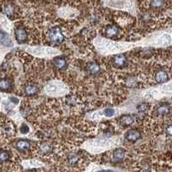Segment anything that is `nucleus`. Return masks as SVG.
Segmentation results:
<instances>
[{"label": "nucleus", "mask_w": 172, "mask_h": 172, "mask_svg": "<svg viewBox=\"0 0 172 172\" xmlns=\"http://www.w3.org/2000/svg\"><path fill=\"white\" fill-rule=\"evenodd\" d=\"M126 151L121 148L115 149L113 153V160L115 162L121 161L125 158Z\"/></svg>", "instance_id": "39448f33"}, {"label": "nucleus", "mask_w": 172, "mask_h": 172, "mask_svg": "<svg viewBox=\"0 0 172 172\" xmlns=\"http://www.w3.org/2000/svg\"><path fill=\"white\" fill-rule=\"evenodd\" d=\"M0 87L1 91H6L9 88L10 83L7 79H1L0 82Z\"/></svg>", "instance_id": "dca6fc26"}, {"label": "nucleus", "mask_w": 172, "mask_h": 172, "mask_svg": "<svg viewBox=\"0 0 172 172\" xmlns=\"http://www.w3.org/2000/svg\"><path fill=\"white\" fill-rule=\"evenodd\" d=\"M1 42L5 46L11 47L13 46V42L9 36L2 31H1Z\"/></svg>", "instance_id": "0eeeda50"}, {"label": "nucleus", "mask_w": 172, "mask_h": 172, "mask_svg": "<svg viewBox=\"0 0 172 172\" xmlns=\"http://www.w3.org/2000/svg\"><path fill=\"white\" fill-rule=\"evenodd\" d=\"M166 133L168 136H172V125L168 126L166 128Z\"/></svg>", "instance_id": "4be33fe9"}, {"label": "nucleus", "mask_w": 172, "mask_h": 172, "mask_svg": "<svg viewBox=\"0 0 172 172\" xmlns=\"http://www.w3.org/2000/svg\"><path fill=\"white\" fill-rule=\"evenodd\" d=\"M126 62V57L122 54L118 55L114 58V62L115 64L118 66H122L125 65Z\"/></svg>", "instance_id": "1a4fd4ad"}, {"label": "nucleus", "mask_w": 172, "mask_h": 172, "mask_svg": "<svg viewBox=\"0 0 172 172\" xmlns=\"http://www.w3.org/2000/svg\"><path fill=\"white\" fill-rule=\"evenodd\" d=\"M24 172H38L37 170L35 169H32V170H26Z\"/></svg>", "instance_id": "393cba45"}, {"label": "nucleus", "mask_w": 172, "mask_h": 172, "mask_svg": "<svg viewBox=\"0 0 172 172\" xmlns=\"http://www.w3.org/2000/svg\"><path fill=\"white\" fill-rule=\"evenodd\" d=\"M10 100H11L12 102L14 104H16V105L18 104L19 102V99L16 98H15V97H11L10 98Z\"/></svg>", "instance_id": "b1692460"}, {"label": "nucleus", "mask_w": 172, "mask_h": 172, "mask_svg": "<svg viewBox=\"0 0 172 172\" xmlns=\"http://www.w3.org/2000/svg\"><path fill=\"white\" fill-rule=\"evenodd\" d=\"M25 91L28 95L31 96L37 93L38 88L34 85H28L25 88Z\"/></svg>", "instance_id": "4468645a"}, {"label": "nucleus", "mask_w": 172, "mask_h": 172, "mask_svg": "<svg viewBox=\"0 0 172 172\" xmlns=\"http://www.w3.org/2000/svg\"><path fill=\"white\" fill-rule=\"evenodd\" d=\"M170 37L168 35H165L163 36V42H164L165 44H167L170 42Z\"/></svg>", "instance_id": "5701e85b"}, {"label": "nucleus", "mask_w": 172, "mask_h": 172, "mask_svg": "<svg viewBox=\"0 0 172 172\" xmlns=\"http://www.w3.org/2000/svg\"><path fill=\"white\" fill-rule=\"evenodd\" d=\"M157 111L158 114L162 116H165L170 112V108L166 105H163L159 107Z\"/></svg>", "instance_id": "9d476101"}, {"label": "nucleus", "mask_w": 172, "mask_h": 172, "mask_svg": "<svg viewBox=\"0 0 172 172\" xmlns=\"http://www.w3.org/2000/svg\"><path fill=\"white\" fill-rule=\"evenodd\" d=\"M141 133L139 131L135 129L128 130L125 134V138L130 142H135L139 139Z\"/></svg>", "instance_id": "f03ea898"}, {"label": "nucleus", "mask_w": 172, "mask_h": 172, "mask_svg": "<svg viewBox=\"0 0 172 172\" xmlns=\"http://www.w3.org/2000/svg\"><path fill=\"white\" fill-rule=\"evenodd\" d=\"M88 70L92 74H96L100 70V67L96 63H91L88 66Z\"/></svg>", "instance_id": "ddd939ff"}, {"label": "nucleus", "mask_w": 172, "mask_h": 172, "mask_svg": "<svg viewBox=\"0 0 172 172\" xmlns=\"http://www.w3.org/2000/svg\"><path fill=\"white\" fill-rule=\"evenodd\" d=\"M114 112L115 111H114V109L111 108H108L104 111V114H105V116L107 117H111L114 115Z\"/></svg>", "instance_id": "a211bd4d"}, {"label": "nucleus", "mask_w": 172, "mask_h": 172, "mask_svg": "<svg viewBox=\"0 0 172 172\" xmlns=\"http://www.w3.org/2000/svg\"><path fill=\"white\" fill-rule=\"evenodd\" d=\"M133 120L131 116L129 115H126L122 116L121 119V122L124 125L128 126L133 123Z\"/></svg>", "instance_id": "f8f14e48"}, {"label": "nucleus", "mask_w": 172, "mask_h": 172, "mask_svg": "<svg viewBox=\"0 0 172 172\" xmlns=\"http://www.w3.org/2000/svg\"><path fill=\"white\" fill-rule=\"evenodd\" d=\"M15 35L16 40L19 44H22L26 42L27 38V33L25 30L21 28L17 29L15 31Z\"/></svg>", "instance_id": "7ed1b4c3"}, {"label": "nucleus", "mask_w": 172, "mask_h": 172, "mask_svg": "<svg viewBox=\"0 0 172 172\" xmlns=\"http://www.w3.org/2000/svg\"><path fill=\"white\" fill-rule=\"evenodd\" d=\"M49 36L50 40L54 42L61 43L64 39V36L59 28L51 29L49 31Z\"/></svg>", "instance_id": "f257e3e1"}, {"label": "nucleus", "mask_w": 172, "mask_h": 172, "mask_svg": "<svg viewBox=\"0 0 172 172\" xmlns=\"http://www.w3.org/2000/svg\"><path fill=\"white\" fill-rule=\"evenodd\" d=\"M30 144L28 140L21 139L16 142V148L19 151L24 152L30 148Z\"/></svg>", "instance_id": "20e7f679"}, {"label": "nucleus", "mask_w": 172, "mask_h": 172, "mask_svg": "<svg viewBox=\"0 0 172 172\" xmlns=\"http://www.w3.org/2000/svg\"><path fill=\"white\" fill-rule=\"evenodd\" d=\"M10 158V155L9 151L5 150H2L1 151L0 158H1V162L2 163L9 161Z\"/></svg>", "instance_id": "9b49d317"}, {"label": "nucleus", "mask_w": 172, "mask_h": 172, "mask_svg": "<svg viewBox=\"0 0 172 172\" xmlns=\"http://www.w3.org/2000/svg\"><path fill=\"white\" fill-rule=\"evenodd\" d=\"M162 2H163V1H152L151 4L153 5V6L155 7H159L163 4Z\"/></svg>", "instance_id": "412c9836"}, {"label": "nucleus", "mask_w": 172, "mask_h": 172, "mask_svg": "<svg viewBox=\"0 0 172 172\" xmlns=\"http://www.w3.org/2000/svg\"><path fill=\"white\" fill-rule=\"evenodd\" d=\"M20 130L22 134H27L29 131V128L28 127V126L26 125V123H23L21 125Z\"/></svg>", "instance_id": "6ab92c4d"}, {"label": "nucleus", "mask_w": 172, "mask_h": 172, "mask_svg": "<svg viewBox=\"0 0 172 172\" xmlns=\"http://www.w3.org/2000/svg\"><path fill=\"white\" fill-rule=\"evenodd\" d=\"M148 109V105L146 103H142L138 107V110L139 112H144Z\"/></svg>", "instance_id": "aec40b11"}, {"label": "nucleus", "mask_w": 172, "mask_h": 172, "mask_svg": "<svg viewBox=\"0 0 172 172\" xmlns=\"http://www.w3.org/2000/svg\"><path fill=\"white\" fill-rule=\"evenodd\" d=\"M118 32V29L115 26H111L107 28L106 33L108 36H112L116 35Z\"/></svg>", "instance_id": "f3484780"}, {"label": "nucleus", "mask_w": 172, "mask_h": 172, "mask_svg": "<svg viewBox=\"0 0 172 172\" xmlns=\"http://www.w3.org/2000/svg\"><path fill=\"white\" fill-rule=\"evenodd\" d=\"M67 161L69 165L70 166H74L76 165L79 161V157L76 153H70L67 156Z\"/></svg>", "instance_id": "6e6552de"}, {"label": "nucleus", "mask_w": 172, "mask_h": 172, "mask_svg": "<svg viewBox=\"0 0 172 172\" xmlns=\"http://www.w3.org/2000/svg\"><path fill=\"white\" fill-rule=\"evenodd\" d=\"M155 79L158 83H163L168 80V75L165 71L160 70L156 73Z\"/></svg>", "instance_id": "423d86ee"}, {"label": "nucleus", "mask_w": 172, "mask_h": 172, "mask_svg": "<svg viewBox=\"0 0 172 172\" xmlns=\"http://www.w3.org/2000/svg\"><path fill=\"white\" fill-rule=\"evenodd\" d=\"M54 62H55V64L56 67L59 69H62V68L64 67L65 65H66V62L63 58H56Z\"/></svg>", "instance_id": "2eb2a0df"}]
</instances>
